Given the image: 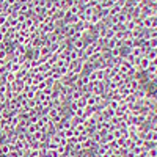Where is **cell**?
I'll list each match as a JSON object with an SVG mask.
<instances>
[{
  "label": "cell",
  "instance_id": "obj_1",
  "mask_svg": "<svg viewBox=\"0 0 157 157\" xmlns=\"http://www.w3.org/2000/svg\"><path fill=\"white\" fill-rule=\"evenodd\" d=\"M94 50H96V46H94V44H93V46H88V49H86V52H85V57H90Z\"/></svg>",
  "mask_w": 157,
  "mask_h": 157
},
{
  "label": "cell",
  "instance_id": "obj_2",
  "mask_svg": "<svg viewBox=\"0 0 157 157\" xmlns=\"http://www.w3.org/2000/svg\"><path fill=\"white\" fill-rule=\"evenodd\" d=\"M74 47H75L77 50H80V49L83 47V41H74Z\"/></svg>",
  "mask_w": 157,
  "mask_h": 157
},
{
  "label": "cell",
  "instance_id": "obj_3",
  "mask_svg": "<svg viewBox=\"0 0 157 157\" xmlns=\"http://www.w3.org/2000/svg\"><path fill=\"white\" fill-rule=\"evenodd\" d=\"M148 157H157V149H151L148 152Z\"/></svg>",
  "mask_w": 157,
  "mask_h": 157
}]
</instances>
